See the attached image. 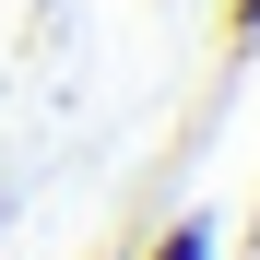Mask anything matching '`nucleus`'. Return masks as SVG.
I'll use <instances>...</instances> for the list:
<instances>
[{"mask_svg":"<svg viewBox=\"0 0 260 260\" xmlns=\"http://www.w3.org/2000/svg\"><path fill=\"white\" fill-rule=\"evenodd\" d=\"M0 225H12V178H0Z\"/></svg>","mask_w":260,"mask_h":260,"instance_id":"7ed1b4c3","label":"nucleus"},{"mask_svg":"<svg viewBox=\"0 0 260 260\" xmlns=\"http://www.w3.org/2000/svg\"><path fill=\"white\" fill-rule=\"evenodd\" d=\"M248 260H260V213H248Z\"/></svg>","mask_w":260,"mask_h":260,"instance_id":"20e7f679","label":"nucleus"},{"mask_svg":"<svg viewBox=\"0 0 260 260\" xmlns=\"http://www.w3.org/2000/svg\"><path fill=\"white\" fill-rule=\"evenodd\" d=\"M130 260H225V225H213V213H166Z\"/></svg>","mask_w":260,"mask_h":260,"instance_id":"f257e3e1","label":"nucleus"},{"mask_svg":"<svg viewBox=\"0 0 260 260\" xmlns=\"http://www.w3.org/2000/svg\"><path fill=\"white\" fill-rule=\"evenodd\" d=\"M95 260H130V248H95Z\"/></svg>","mask_w":260,"mask_h":260,"instance_id":"39448f33","label":"nucleus"},{"mask_svg":"<svg viewBox=\"0 0 260 260\" xmlns=\"http://www.w3.org/2000/svg\"><path fill=\"white\" fill-rule=\"evenodd\" d=\"M225 48H260V0H225Z\"/></svg>","mask_w":260,"mask_h":260,"instance_id":"f03ea898","label":"nucleus"}]
</instances>
